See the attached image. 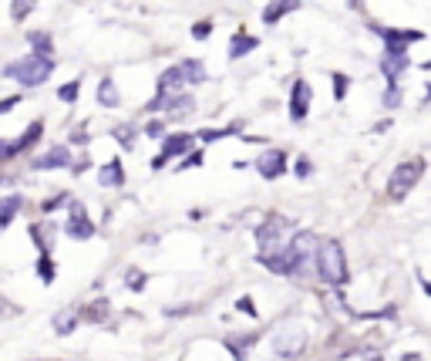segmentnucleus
<instances>
[{
	"instance_id": "1",
	"label": "nucleus",
	"mask_w": 431,
	"mask_h": 361,
	"mask_svg": "<svg viewBox=\"0 0 431 361\" xmlns=\"http://www.w3.org/2000/svg\"><path fill=\"white\" fill-rule=\"evenodd\" d=\"M314 267H317V274H320L323 284L340 287L344 281H347V257H344V247H340L337 240H323V243H317V250H314Z\"/></svg>"
},
{
	"instance_id": "2",
	"label": "nucleus",
	"mask_w": 431,
	"mask_h": 361,
	"mask_svg": "<svg viewBox=\"0 0 431 361\" xmlns=\"http://www.w3.org/2000/svg\"><path fill=\"white\" fill-rule=\"evenodd\" d=\"M314 250H317V236H314V233H297V236H293V240H290V243L280 250L283 274H286V277H293V274L310 270Z\"/></svg>"
},
{
	"instance_id": "3",
	"label": "nucleus",
	"mask_w": 431,
	"mask_h": 361,
	"mask_svg": "<svg viewBox=\"0 0 431 361\" xmlns=\"http://www.w3.org/2000/svg\"><path fill=\"white\" fill-rule=\"evenodd\" d=\"M54 71V57H41V55H31L17 61V64H7L3 68V75L17 78L20 85H27V88H34V85H44L48 78Z\"/></svg>"
},
{
	"instance_id": "4",
	"label": "nucleus",
	"mask_w": 431,
	"mask_h": 361,
	"mask_svg": "<svg viewBox=\"0 0 431 361\" xmlns=\"http://www.w3.org/2000/svg\"><path fill=\"white\" fill-rule=\"evenodd\" d=\"M203 81H206L203 64L199 61H182V64L169 68V71H162V78H159V98H166L169 92L182 88V85H203Z\"/></svg>"
},
{
	"instance_id": "5",
	"label": "nucleus",
	"mask_w": 431,
	"mask_h": 361,
	"mask_svg": "<svg viewBox=\"0 0 431 361\" xmlns=\"http://www.w3.org/2000/svg\"><path fill=\"white\" fill-rule=\"evenodd\" d=\"M425 176V159H411V162H401L397 169H394L391 183H388V196L391 199H404L408 192L414 190V183Z\"/></svg>"
},
{
	"instance_id": "6",
	"label": "nucleus",
	"mask_w": 431,
	"mask_h": 361,
	"mask_svg": "<svg viewBox=\"0 0 431 361\" xmlns=\"http://www.w3.org/2000/svg\"><path fill=\"white\" fill-rule=\"evenodd\" d=\"M290 233V223H286V216H270L260 229H256V240H260V253H280L286 243H283V236Z\"/></svg>"
},
{
	"instance_id": "7",
	"label": "nucleus",
	"mask_w": 431,
	"mask_h": 361,
	"mask_svg": "<svg viewBox=\"0 0 431 361\" xmlns=\"http://www.w3.org/2000/svg\"><path fill=\"white\" fill-rule=\"evenodd\" d=\"M303 344H307V334H303L300 327H283L280 334L273 338V351L280 358H293V355L303 351Z\"/></svg>"
},
{
	"instance_id": "8",
	"label": "nucleus",
	"mask_w": 431,
	"mask_h": 361,
	"mask_svg": "<svg viewBox=\"0 0 431 361\" xmlns=\"http://www.w3.org/2000/svg\"><path fill=\"white\" fill-rule=\"evenodd\" d=\"M307 112H310V85H307L303 78H297V81H293V92H290V118H293V122H303Z\"/></svg>"
},
{
	"instance_id": "9",
	"label": "nucleus",
	"mask_w": 431,
	"mask_h": 361,
	"mask_svg": "<svg viewBox=\"0 0 431 361\" xmlns=\"http://www.w3.org/2000/svg\"><path fill=\"white\" fill-rule=\"evenodd\" d=\"M256 169H260L263 179H280L283 172H286V155L280 149H270V153H263L256 159Z\"/></svg>"
},
{
	"instance_id": "10",
	"label": "nucleus",
	"mask_w": 431,
	"mask_h": 361,
	"mask_svg": "<svg viewBox=\"0 0 431 361\" xmlns=\"http://www.w3.org/2000/svg\"><path fill=\"white\" fill-rule=\"evenodd\" d=\"M68 236L71 240H92L94 236V227L92 220H88V213H85V206H71V220H68Z\"/></svg>"
},
{
	"instance_id": "11",
	"label": "nucleus",
	"mask_w": 431,
	"mask_h": 361,
	"mask_svg": "<svg viewBox=\"0 0 431 361\" xmlns=\"http://www.w3.org/2000/svg\"><path fill=\"white\" fill-rule=\"evenodd\" d=\"M189 146H192V135H172V139H166V146H162V153L152 159V166L155 169H162L166 162H169L172 155H182L189 153Z\"/></svg>"
},
{
	"instance_id": "12",
	"label": "nucleus",
	"mask_w": 431,
	"mask_h": 361,
	"mask_svg": "<svg viewBox=\"0 0 431 361\" xmlns=\"http://www.w3.org/2000/svg\"><path fill=\"white\" fill-rule=\"evenodd\" d=\"M374 31L384 38V44H388L391 51H404L408 44H414V41L425 38L421 31H391V27H374Z\"/></svg>"
},
{
	"instance_id": "13",
	"label": "nucleus",
	"mask_w": 431,
	"mask_h": 361,
	"mask_svg": "<svg viewBox=\"0 0 431 361\" xmlns=\"http://www.w3.org/2000/svg\"><path fill=\"white\" fill-rule=\"evenodd\" d=\"M381 71H384V78L394 85L397 78L408 71V55H404V51H391V48H388V51H384V57H381Z\"/></svg>"
},
{
	"instance_id": "14",
	"label": "nucleus",
	"mask_w": 431,
	"mask_h": 361,
	"mask_svg": "<svg viewBox=\"0 0 431 361\" xmlns=\"http://www.w3.org/2000/svg\"><path fill=\"white\" fill-rule=\"evenodd\" d=\"M61 166H71L68 146H57V149H51L48 155H41L38 162H34V169H61Z\"/></svg>"
},
{
	"instance_id": "15",
	"label": "nucleus",
	"mask_w": 431,
	"mask_h": 361,
	"mask_svg": "<svg viewBox=\"0 0 431 361\" xmlns=\"http://www.w3.org/2000/svg\"><path fill=\"white\" fill-rule=\"evenodd\" d=\"M159 105H166V112H169V118H186V115L192 112V108H196V105H192V98H189V95H179V98H166V101L159 98V101H155L152 108H159Z\"/></svg>"
},
{
	"instance_id": "16",
	"label": "nucleus",
	"mask_w": 431,
	"mask_h": 361,
	"mask_svg": "<svg viewBox=\"0 0 431 361\" xmlns=\"http://www.w3.org/2000/svg\"><path fill=\"white\" fill-rule=\"evenodd\" d=\"M300 7V0H273L266 10H263V24H277L283 14H290V10H297Z\"/></svg>"
},
{
	"instance_id": "17",
	"label": "nucleus",
	"mask_w": 431,
	"mask_h": 361,
	"mask_svg": "<svg viewBox=\"0 0 431 361\" xmlns=\"http://www.w3.org/2000/svg\"><path fill=\"white\" fill-rule=\"evenodd\" d=\"M256 44H260V41H256V38H249V34H236V38L229 41V57L236 61V57L249 55V51H256Z\"/></svg>"
},
{
	"instance_id": "18",
	"label": "nucleus",
	"mask_w": 431,
	"mask_h": 361,
	"mask_svg": "<svg viewBox=\"0 0 431 361\" xmlns=\"http://www.w3.org/2000/svg\"><path fill=\"white\" fill-rule=\"evenodd\" d=\"M98 179H101V186H122V183H125L122 162H118V159H112L108 166H101V176H98Z\"/></svg>"
},
{
	"instance_id": "19",
	"label": "nucleus",
	"mask_w": 431,
	"mask_h": 361,
	"mask_svg": "<svg viewBox=\"0 0 431 361\" xmlns=\"http://www.w3.org/2000/svg\"><path fill=\"white\" fill-rule=\"evenodd\" d=\"M98 101H101V105H108V108H115V105L122 101V95H118V88H115L112 78H105V81L98 85Z\"/></svg>"
},
{
	"instance_id": "20",
	"label": "nucleus",
	"mask_w": 431,
	"mask_h": 361,
	"mask_svg": "<svg viewBox=\"0 0 431 361\" xmlns=\"http://www.w3.org/2000/svg\"><path fill=\"white\" fill-rule=\"evenodd\" d=\"M41 132H44V125H41V122H34V125H31L27 132L20 135V139H17V142H14V146H10V149H14V153H24L27 146H34V142H38V139H41Z\"/></svg>"
},
{
	"instance_id": "21",
	"label": "nucleus",
	"mask_w": 431,
	"mask_h": 361,
	"mask_svg": "<svg viewBox=\"0 0 431 361\" xmlns=\"http://www.w3.org/2000/svg\"><path fill=\"white\" fill-rule=\"evenodd\" d=\"M78 318H81L78 311H61V314L54 318V331H57V334H71V331H75V324H78Z\"/></svg>"
},
{
	"instance_id": "22",
	"label": "nucleus",
	"mask_w": 431,
	"mask_h": 361,
	"mask_svg": "<svg viewBox=\"0 0 431 361\" xmlns=\"http://www.w3.org/2000/svg\"><path fill=\"white\" fill-rule=\"evenodd\" d=\"M17 209H20V196H7V199L0 203V229L10 227V220H14Z\"/></svg>"
},
{
	"instance_id": "23",
	"label": "nucleus",
	"mask_w": 431,
	"mask_h": 361,
	"mask_svg": "<svg viewBox=\"0 0 431 361\" xmlns=\"http://www.w3.org/2000/svg\"><path fill=\"white\" fill-rule=\"evenodd\" d=\"M38 274H41V281H44V284H51V281H54L57 267L51 264V257H48V253H44V257L38 260Z\"/></svg>"
},
{
	"instance_id": "24",
	"label": "nucleus",
	"mask_w": 431,
	"mask_h": 361,
	"mask_svg": "<svg viewBox=\"0 0 431 361\" xmlns=\"http://www.w3.org/2000/svg\"><path fill=\"white\" fill-rule=\"evenodd\" d=\"M31 44H34V51H38L41 57H51V38H48V34L34 31V34H31Z\"/></svg>"
},
{
	"instance_id": "25",
	"label": "nucleus",
	"mask_w": 431,
	"mask_h": 361,
	"mask_svg": "<svg viewBox=\"0 0 431 361\" xmlns=\"http://www.w3.org/2000/svg\"><path fill=\"white\" fill-rule=\"evenodd\" d=\"M34 10V0H14V7H10V17L14 20H24L27 14Z\"/></svg>"
},
{
	"instance_id": "26",
	"label": "nucleus",
	"mask_w": 431,
	"mask_h": 361,
	"mask_svg": "<svg viewBox=\"0 0 431 361\" xmlns=\"http://www.w3.org/2000/svg\"><path fill=\"white\" fill-rule=\"evenodd\" d=\"M78 88H81V81H68V85L57 92V98H61V101H75V98H78Z\"/></svg>"
},
{
	"instance_id": "27",
	"label": "nucleus",
	"mask_w": 431,
	"mask_h": 361,
	"mask_svg": "<svg viewBox=\"0 0 431 361\" xmlns=\"http://www.w3.org/2000/svg\"><path fill=\"white\" fill-rule=\"evenodd\" d=\"M115 135H118V142H122V146H125V149H131V125H122V129H115Z\"/></svg>"
},
{
	"instance_id": "28",
	"label": "nucleus",
	"mask_w": 431,
	"mask_h": 361,
	"mask_svg": "<svg viewBox=\"0 0 431 361\" xmlns=\"http://www.w3.org/2000/svg\"><path fill=\"white\" fill-rule=\"evenodd\" d=\"M344 95H347V78L334 75V98H344Z\"/></svg>"
},
{
	"instance_id": "29",
	"label": "nucleus",
	"mask_w": 431,
	"mask_h": 361,
	"mask_svg": "<svg viewBox=\"0 0 431 361\" xmlns=\"http://www.w3.org/2000/svg\"><path fill=\"white\" fill-rule=\"evenodd\" d=\"M14 314H17V307L10 304L7 297H0V321H3V318H14Z\"/></svg>"
},
{
	"instance_id": "30",
	"label": "nucleus",
	"mask_w": 431,
	"mask_h": 361,
	"mask_svg": "<svg viewBox=\"0 0 431 361\" xmlns=\"http://www.w3.org/2000/svg\"><path fill=\"white\" fill-rule=\"evenodd\" d=\"M125 284H129L131 290H142V287H145V277H142L138 270H131V277H129V281H125Z\"/></svg>"
},
{
	"instance_id": "31",
	"label": "nucleus",
	"mask_w": 431,
	"mask_h": 361,
	"mask_svg": "<svg viewBox=\"0 0 431 361\" xmlns=\"http://www.w3.org/2000/svg\"><path fill=\"white\" fill-rule=\"evenodd\" d=\"M209 31H212V27H209V20H203V24H196V27H192L196 41H206V38H209Z\"/></svg>"
},
{
	"instance_id": "32",
	"label": "nucleus",
	"mask_w": 431,
	"mask_h": 361,
	"mask_svg": "<svg viewBox=\"0 0 431 361\" xmlns=\"http://www.w3.org/2000/svg\"><path fill=\"white\" fill-rule=\"evenodd\" d=\"M145 132H149L152 139H159V135L166 132V122H149V129H145Z\"/></svg>"
},
{
	"instance_id": "33",
	"label": "nucleus",
	"mask_w": 431,
	"mask_h": 361,
	"mask_svg": "<svg viewBox=\"0 0 431 361\" xmlns=\"http://www.w3.org/2000/svg\"><path fill=\"white\" fill-rule=\"evenodd\" d=\"M297 176H310V159H300V162H297Z\"/></svg>"
},
{
	"instance_id": "34",
	"label": "nucleus",
	"mask_w": 431,
	"mask_h": 361,
	"mask_svg": "<svg viewBox=\"0 0 431 361\" xmlns=\"http://www.w3.org/2000/svg\"><path fill=\"white\" fill-rule=\"evenodd\" d=\"M10 155H14V149H10L7 142H0V162H3V159H10Z\"/></svg>"
},
{
	"instance_id": "35",
	"label": "nucleus",
	"mask_w": 431,
	"mask_h": 361,
	"mask_svg": "<svg viewBox=\"0 0 431 361\" xmlns=\"http://www.w3.org/2000/svg\"><path fill=\"white\" fill-rule=\"evenodd\" d=\"M17 101H20V98H3V101H0V112H7V108H14Z\"/></svg>"
},
{
	"instance_id": "36",
	"label": "nucleus",
	"mask_w": 431,
	"mask_h": 361,
	"mask_svg": "<svg viewBox=\"0 0 431 361\" xmlns=\"http://www.w3.org/2000/svg\"><path fill=\"white\" fill-rule=\"evenodd\" d=\"M236 307H240V311H246V314H256V311H253V304H249V297H243Z\"/></svg>"
},
{
	"instance_id": "37",
	"label": "nucleus",
	"mask_w": 431,
	"mask_h": 361,
	"mask_svg": "<svg viewBox=\"0 0 431 361\" xmlns=\"http://www.w3.org/2000/svg\"><path fill=\"white\" fill-rule=\"evenodd\" d=\"M384 101H388V105H391V108H394V105H397V88H391V92H388V98H384Z\"/></svg>"
},
{
	"instance_id": "38",
	"label": "nucleus",
	"mask_w": 431,
	"mask_h": 361,
	"mask_svg": "<svg viewBox=\"0 0 431 361\" xmlns=\"http://www.w3.org/2000/svg\"><path fill=\"white\" fill-rule=\"evenodd\" d=\"M404 361H418V355H408V358H404Z\"/></svg>"
}]
</instances>
